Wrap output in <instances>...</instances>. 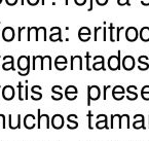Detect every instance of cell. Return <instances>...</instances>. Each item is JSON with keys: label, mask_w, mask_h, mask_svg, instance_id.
<instances>
[{"label": "cell", "mask_w": 149, "mask_h": 141, "mask_svg": "<svg viewBox=\"0 0 149 141\" xmlns=\"http://www.w3.org/2000/svg\"><path fill=\"white\" fill-rule=\"evenodd\" d=\"M78 90L75 86H68L65 89V97L69 101H74L77 98Z\"/></svg>", "instance_id": "cell-6"}, {"label": "cell", "mask_w": 149, "mask_h": 141, "mask_svg": "<svg viewBox=\"0 0 149 141\" xmlns=\"http://www.w3.org/2000/svg\"><path fill=\"white\" fill-rule=\"evenodd\" d=\"M24 127L28 130H32L36 127V124H35V117L34 114H26V117H24V123H23Z\"/></svg>", "instance_id": "cell-15"}, {"label": "cell", "mask_w": 149, "mask_h": 141, "mask_svg": "<svg viewBox=\"0 0 149 141\" xmlns=\"http://www.w3.org/2000/svg\"><path fill=\"white\" fill-rule=\"evenodd\" d=\"M120 126L121 128H127V129H130L131 128V125H130V115L129 114H123L120 115Z\"/></svg>", "instance_id": "cell-29"}, {"label": "cell", "mask_w": 149, "mask_h": 141, "mask_svg": "<svg viewBox=\"0 0 149 141\" xmlns=\"http://www.w3.org/2000/svg\"><path fill=\"white\" fill-rule=\"evenodd\" d=\"M134 119L136 121L133 123V128L139 130V129H146L145 127V117L143 114H135Z\"/></svg>", "instance_id": "cell-16"}, {"label": "cell", "mask_w": 149, "mask_h": 141, "mask_svg": "<svg viewBox=\"0 0 149 141\" xmlns=\"http://www.w3.org/2000/svg\"><path fill=\"white\" fill-rule=\"evenodd\" d=\"M19 74L21 76H26L30 71V57L29 56H21L18 59Z\"/></svg>", "instance_id": "cell-1"}, {"label": "cell", "mask_w": 149, "mask_h": 141, "mask_svg": "<svg viewBox=\"0 0 149 141\" xmlns=\"http://www.w3.org/2000/svg\"><path fill=\"white\" fill-rule=\"evenodd\" d=\"M42 56H34L32 58V69L36 70V69H40L42 70Z\"/></svg>", "instance_id": "cell-24"}, {"label": "cell", "mask_w": 149, "mask_h": 141, "mask_svg": "<svg viewBox=\"0 0 149 141\" xmlns=\"http://www.w3.org/2000/svg\"><path fill=\"white\" fill-rule=\"evenodd\" d=\"M18 88H19V99H20V101H24V97H23V89H24V86H23L22 82H19Z\"/></svg>", "instance_id": "cell-34"}, {"label": "cell", "mask_w": 149, "mask_h": 141, "mask_svg": "<svg viewBox=\"0 0 149 141\" xmlns=\"http://www.w3.org/2000/svg\"><path fill=\"white\" fill-rule=\"evenodd\" d=\"M108 121V117L106 114H99L98 117H97V121Z\"/></svg>", "instance_id": "cell-42"}, {"label": "cell", "mask_w": 149, "mask_h": 141, "mask_svg": "<svg viewBox=\"0 0 149 141\" xmlns=\"http://www.w3.org/2000/svg\"><path fill=\"white\" fill-rule=\"evenodd\" d=\"M76 114H69L67 117V121H68V125H67V128L70 129V130H74V129H77L78 127V123H77L75 119H77Z\"/></svg>", "instance_id": "cell-21"}, {"label": "cell", "mask_w": 149, "mask_h": 141, "mask_svg": "<svg viewBox=\"0 0 149 141\" xmlns=\"http://www.w3.org/2000/svg\"><path fill=\"white\" fill-rule=\"evenodd\" d=\"M109 30H110V40L111 41H115V38H114V34H113V30H115V27L113 26V25H110L109 26Z\"/></svg>", "instance_id": "cell-36"}, {"label": "cell", "mask_w": 149, "mask_h": 141, "mask_svg": "<svg viewBox=\"0 0 149 141\" xmlns=\"http://www.w3.org/2000/svg\"><path fill=\"white\" fill-rule=\"evenodd\" d=\"M5 2L9 6H13V5H15L18 3V0H5Z\"/></svg>", "instance_id": "cell-44"}, {"label": "cell", "mask_w": 149, "mask_h": 141, "mask_svg": "<svg viewBox=\"0 0 149 141\" xmlns=\"http://www.w3.org/2000/svg\"><path fill=\"white\" fill-rule=\"evenodd\" d=\"M15 33L13 27L7 26L2 30V38H3V40H5L6 42L13 41V40L15 39Z\"/></svg>", "instance_id": "cell-12"}, {"label": "cell", "mask_w": 149, "mask_h": 141, "mask_svg": "<svg viewBox=\"0 0 149 141\" xmlns=\"http://www.w3.org/2000/svg\"><path fill=\"white\" fill-rule=\"evenodd\" d=\"M141 3L144 6H149V1H147V0H143V1H141Z\"/></svg>", "instance_id": "cell-52"}, {"label": "cell", "mask_w": 149, "mask_h": 141, "mask_svg": "<svg viewBox=\"0 0 149 141\" xmlns=\"http://www.w3.org/2000/svg\"><path fill=\"white\" fill-rule=\"evenodd\" d=\"M68 62H67V58L65 56H58L56 58V61H55V64H67Z\"/></svg>", "instance_id": "cell-32"}, {"label": "cell", "mask_w": 149, "mask_h": 141, "mask_svg": "<svg viewBox=\"0 0 149 141\" xmlns=\"http://www.w3.org/2000/svg\"><path fill=\"white\" fill-rule=\"evenodd\" d=\"M141 94H149V86H144L141 89Z\"/></svg>", "instance_id": "cell-47"}, {"label": "cell", "mask_w": 149, "mask_h": 141, "mask_svg": "<svg viewBox=\"0 0 149 141\" xmlns=\"http://www.w3.org/2000/svg\"><path fill=\"white\" fill-rule=\"evenodd\" d=\"M148 128H149V123H148Z\"/></svg>", "instance_id": "cell-56"}, {"label": "cell", "mask_w": 149, "mask_h": 141, "mask_svg": "<svg viewBox=\"0 0 149 141\" xmlns=\"http://www.w3.org/2000/svg\"><path fill=\"white\" fill-rule=\"evenodd\" d=\"M2 1H3V0H0V4H1V3H2Z\"/></svg>", "instance_id": "cell-55"}, {"label": "cell", "mask_w": 149, "mask_h": 141, "mask_svg": "<svg viewBox=\"0 0 149 141\" xmlns=\"http://www.w3.org/2000/svg\"><path fill=\"white\" fill-rule=\"evenodd\" d=\"M121 66L120 61V51H118L117 56H110L108 59V68L112 71L119 70Z\"/></svg>", "instance_id": "cell-4"}, {"label": "cell", "mask_w": 149, "mask_h": 141, "mask_svg": "<svg viewBox=\"0 0 149 141\" xmlns=\"http://www.w3.org/2000/svg\"><path fill=\"white\" fill-rule=\"evenodd\" d=\"M138 36H139V33H138V30H137L136 27H129L125 31V38H127V41L130 42H134L138 39Z\"/></svg>", "instance_id": "cell-7"}, {"label": "cell", "mask_w": 149, "mask_h": 141, "mask_svg": "<svg viewBox=\"0 0 149 141\" xmlns=\"http://www.w3.org/2000/svg\"><path fill=\"white\" fill-rule=\"evenodd\" d=\"M93 60L95 61V63L93 64V67H92L94 70H96V71L106 70L105 65H104V63H105V60H104L103 56H95Z\"/></svg>", "instance_id": "cell-11"}, {"label": "cell", "mask_w": 149, "mask_h": 141, "mask_svg": "<svg viewBox=\"0 0 149 141\" xmlns=\"http://www.w3.org/2000/svg\"><path fill=\"white\" fill-rule=\"evenodd\" d=\"M101 97V90L98 86H88V102L86 105L91 106V102L99 100Z\"/></svg>", "instance_id": "cell-2"}, {"label": "cell", "mask_w": 149, "mask_h": 141, "mask_svg": "<svg viewBox=\"0 0 149 141\" xmlns=\"http://www.w3.org/2000/svg\"><path fill=\"white\" fill-rule=\"evenodd\" d=\"M28 99V86H25L24 87V100Z\"/></svg>", "instance_id": "cell-50"}, {"label": "cell", "mask_w": 149, "mask_h": 141, "mask_svg": "<svg viewBox=\"0 0 149 141\" xmlns=\"http://www.w3.org/2000/svg\"><path fill=\"white\" fill-rule=\"evenodd\" d=\"M15 92L13 87L11 86H5L4 88L2 89V97L4 100L6 101H11V100L15 98Z\"/></svg>", "instance_id": "cell-13"}, {"label": "cell", "mask_w": 149, "mask_h": 141, "mask_svg": "<svg viewBox=\"0 0 149 141\" xmlns=\"http://www.w3.org/2000/svg\"><path fill=\"white\" fill-rule=\"evenodd\" d=\"M147 60H148V57L147 56H140L138 58V62H139V70L141 71H145L149 68V64L147 63Z\"/></svg>", "instance_id": "cell-23"}, {"label": "cell", "mask_w": 149, "mask_h": 141, "mask_svg": "<svg viewBox=\"0 0 149 141\" xmlns=\"http://www.w3.org/2000/svg\"><path fill=\"white\" fill-rule=\"evenodd\" d=\"M86 69H88V71H91V70H92V68H91V66H90L91 55H90V53H88V52L86 54Z\"/></svg>", "instance_id": "cell-39"}, {"label": "cell", "mask_w": 149, "mask_h": 141, "mask_svg": "<svg viewBox=\"0 0 149 141\" xmlns=\"http://www.w3.org/2000/svg\"><path fill=\"white\" fill-rule=\"evenodd\" d=\"M110 88H111V86H105L104 87V96H103L104 100H107V90Z\"/></svg>", "instance_id": "cell-48"}, {"label": "cell", "mask_w": 149, "mask_h": 141, "mask_svg": "<svg viewBox=\"0 0 149 141\" xmlns=\"http://www.w3.org/2000/svg\"><path fill=\"white\" fill-rule=\"evenodd\" d=\"M27 2L31 6H35V5H37L39 3V0H27Z\"/></svg>", "instance_id": "cell-43"}, {"label": "cell", "mask_w": 149, "mask_h": 141, "mask_svg": "<svg viewBox=\"0 0 149 141\" xmlns=\"http://www.w3.org/2000/svg\"><path fill=\"white\" fill-rule=\"evenodd\" d=\"M140 38L142 41L144 42H148L149 41V27H143L140 30Z\"/></svg>", "instance_id": "cell-27"}, {"label": "cell", "mask_w": 149, "mask_h": 141, "mask_svg": "<svg viewBox=\"0 0 149 141\" xmlns=\"http://www.w3.org/2000/svg\"><path fill=\"white\" fill-rule=\"evenodd\" d=\"M62 90H63V89H62L61 86H54L53 88H52V92H61Z\"/></svg>", "instance_id": "cell-49"}, {"label": "cell", "mask_w": 149, "mask_h": 141, "mask_svg": "<svg viewBox=\"0 0 149 141\" xmlns=\"http://www.w3.org/2000/svg\"><path fill=\"white\" fill-rule=\"evenodd\" d=\"M116 127L118 129H121L120 126V114H112L111 115V123H110V129H114Z\"/></svg>", "instance_id": "cell-25"}, {"label": "cell", "mask_w": 149, "mask_h": 141, "mask_svg": "<svg viewBox=\"0 0 149 141\" xmlns=\"http://www.w3.org/2000/svg\"><path fill=\"white\" fill-rule=\"evenodd\" d=\"M41 87L40 86H33L31 89V99L34 100V101H39L42 98V93H41Z\"/></svg>", "instance_id": "cell-19"}, {"label": "cell", "mask_w": 149, "mask_h": 141, "mask_svg": "<svg viewBox=\"0 0 149 141\" xmlns=\"http://www.w3.org/2000/svg\"><path fill=\"white\" fill-rule=\"evenodd\" d=\"M52 99L55 100V101H60L63 98V94L62 92H52Z\"/></svg>", "instance_id": "cell-33"}, {"label": "cell", "mask_w": 149, "mask_h": 141, "mask_svg": "<svg viewBox=\"0 0 149 141\" xmlns=\"http://www.w3.org/2000/svg\"><path fill=\"white\" fill-rule=\"evenodd\" d=\"M3 60L4 61H6L5 63H3L2 64V69L5 71H8V70H15V66H13V56H4L3 57Z\"/></svg>", "instance_id": "cell-18"}, {"label": "cell", "mask_w": 149, "mask_h": 141, "mask_svg": "<svg viewBox=\"0 0 149 141\" xmlns=\"http://www.w3.org/2000/svg\"><path fill=\"white\" fill-rule=\"evenodd\" d=\"M27 31H28L27 40L31 41V40L35 39L37 41V27H29V28H27Z\"/></svg>", "instance_id": "cell-26"}, {"label": "cell", "mask_w": 149, "mask_h": 141, "mask_svg": "<svg viewBox=\"0 0 149 141\" xmlns=\"http://www.w3.org/2000/svg\"><path fill=\"white\" fill-rule=\"evenodd\" d=\"M71 70L78 69L82 70V57L81 56H72L71 57Z\"/></svg>", "instance_id": "cell-17"}, {"label": "cell", "mask_w": 149, "mask_h": 141, "mask_svg": "<svg viewBox=\"0 0 149 141\" xmlns=\"http://www.w3.org/2000/svg\"><path fill=\"white\" fill-rule=\"evenodd\" d=\"M21 3H22V4H24V3H25V0H22V1H21Z\"/></svg>", "instance_id": "cell-54"}, {"label": "cell", "mask_w": 149, "mask_h": 141, "mask_svg": "<svg viewBox=\"0 0 149 141\" xmlns=\"http://www.w3.org/2000/svg\"><path fill=\"white\" fill-rule=\"evenodd\" d=\"M123 68L127 71H131L135 68V59L133 56H125L123 59Z\"/></svg>", "instance_id": "cell-10"}, {"label": "cell", "mask_w": 149, "mask_h": 141, "mask_svg": "<svg viewBox=\"0 0 149 141\" xmlns=\"http://www.w3.org/2000/svg\"><path fill=\"white\" fill-rule=\"evenodd\" d=\"M38 113V121H37V127L38 129H41L42 127L46 129H49L51 128V119H49V115L46 114V113H42L41 114V110L38 109L37 110Z\"/></svg>", "instance_id": "cell-3"}, {"label": "cell", "mask_w": 149, "mask_h": 141, "mask_svg": "<svg viewBox=\"0 0 149 141\" xmlns=\"http://www.w3.org/2000/svg\"><path fill=\"white\" fill-rule=\"evenodd\" d=\"M8 127L11 130H15V129L21 128V114L17 115V121H13L11 119V114L8 115Z\"/></svg>", "instance_id": "cell-22"}, {"label": "cell", "mask_w": 149, "mask_h": 141, "mask_svg": "<svg viewBox=\"0 0 149 141\" xmlns=\"http://www.w3.org/2000/svg\"><path fill=\"white\" fill-rule=\"evenodd\" d=\"M64 123H65V119H64V117L62 114H55L53 117H52V127L56 130H60L64 127Z\"/></svg>", "instance_id": "cell-5"}, {"label": "cell", "mask_w": 149, "mask_h": 141, "mask_svg": "<svg viewBox=\"0 0 149 141\" xmlns=\"http://www.w3.org/2000/svg\"><path fill=\"white\" fill-rule=\"evenodd\" d=\"M125 90L123 86H115L112 90V97L116 101H120L125 98Z\"/></svg>", "instance_id": "cell-8"}, {"label": "cell", "mask_w": 149, "mask_h": 141, "mask_svg": "<svg viewBox=\"0 0 149 141\" xmlns=\"http://www.w3.org/2000/svg\"><path fill=\"white\" fill-rule=\"evenodd\" d=\"M88 11H91V10H93V0H91V3H90V7H88Z\"/></svg>", "instance_id": "cell-53"}, {"label": "cell", "mask_w": 149, "mask_h": 141, "mask_svg": "<svg viewBox=\"0 0 149 141\" xmlns=\"http://www.w3.org/2000/svg\"><path fill=\"white\" fill-rule=\"evenodd\" d=\"M125 29V27H117V28H115V30H116V37H115V41H119L120 40V31L123 30Z\"/></svg>", "instance_id": "cell-35"}, {"label": "cell", "mask_w": 149, "mask_h": 141, "mask_svg": "<svg viewBox=\"0 0 149 141\" xmlns=\"http://www.w3.org/2000/svg\"><path fill=\"white\" fill-rule=\"evenodd\" d=\"M55 66H56V68L60 71L65 70V69L67 68V64H55Z\"/></svg>", "instance_id": "cell-41"}, {"label": "cell", "mask_w": 149, "mask_h": 141, "mask_svg": "<svg viewBox=\"0 0 149 141\" xmlns=\"http://www.w3.org/2000/svg\"><path fill=\"white\" fill-rule=\"evenodd\" d=\"M137 87L136 86H129L127 88L125 93H127V99L130 101H135L138 98V94H137Z\"/></svg>", "instance_id": "cell-20"}, {"label": "cell", "mask_w": 149, "mask_h": 141, "mask_svg": "<svg viewBox=\"0 0 149 141\" xmlns=\"http://www.w3.org/2000/svg\"><path fill=\"white\" fill-rule=\"evenodd\" d=\"M92 117H93V113H92V111H88V129L90 130H93L94 129V127L92 126Z\"/></svg>", "instance_id": "cell-38"}, {"label": "cell", "mask_w": 149, "mask_h": 141, "mask_svg": "<svg viewBox=\"0 0 149 141\" xmlns=\"http://www.w3.org/2000/svg\"><path fill=\"white\" fill-rule=\"evenodd\" d=\"M96 128L99 130H102V129H110L108 126V121H99L96 123Z\"/></svg>", "instance_id": "cell-31"}, {"label": "cell", "mask_w": 149, "mask_h": 141, "mask_svg": "<svg viewBox=\"0 0 149 141\" xmlns=\"http://www.w3.org/2000/svg\"><path fill=\"white\" fill-rule=\"evenodd\" d=\"M0 127L2 129L6 128V125H5V117L3 114H0Z\"/></svg>", "instance_id": "cell-37"}, {"label": "cell", "mask_w": 149, "mask_h": 141, "mask_svg": "<svg viewBox=\"0 0 149 141\" xmlns=\"http://www.w3.org/2000/svg\"><path fill=\"white\" fill-rule=\"evenodd\" d=\"M51 32H52V34L49 35V39H51L52 41L63 42V39H62V32H61V28H60V27L55 26V27H53V28H51Z\"/></svg>", "instance_id": "cell-14"}, {"label": "cell", "mask_w": 149, "mask_h": 141, "mask_svg": "<svg viewBox=\"0 0 149 141\" xmlns=\"http://www.w3.org/2000/svg\"><path fill=\"white\" fill-rule=\"evenodd\" d=\"M74 2L78 6H82V5H84L86 3V0H74Z\"/></svg>", "instance_id": "cell-45"}, {"label": "cell", "mask_w": 149, "mask_h": 141, "mask_svg": "<svg viewBox=\"0 0 149 141\" xmlns=\"http://www.w3.org/2000/svg\"><path fill=\"white\" fill-rule=\"evenodd\" d=\"M141 97L145 101H149V94H141Z\"/></svg>", "instance_id": "cell-51"}, {"label": "cell", "mask_w": 149, "mask_h": 141, "mask_svg": "<svg viewBox=\"0 0 149 141\" xmlns=\"http://www.w3.org/2000/svg\"><path fill=\"white\" fill-rule=\"evenodd\" d=\"M117 4L123 6V5H131L130 0H117Z\"/></svg>", "instance_id": "cell-40"}, {"label": "cell", "mask_w": 149, "mask_h": 141, "mask_svg": "<svg viewBox=\"0 0 149 141\" xmlns=\"http://www.w3.org/2000/svg\"><path fill=\"white\" fill-rule=\"evenodd\" d=\"M0 88H1V87H0Z\"/></svg>", "instance_id": "cell-57"}, {"label": "cell", "mask_w": 149, "mask_h": 141, "mask_svg": "<svg viewBox=\"0 0 149 141\" xmlns=\"http://www.w3.org/2000/svg\"><path fill=\"white\" fill-rule=\"evenodd\" d=\"M91 35H92V32H91V29L88 27L84 26L81 27L78 31V38L82 42H86L91 39Z\"/></svg>", "instance_id": "cell-9"}, {"label": "cell", "mask_w": 149, "mask_h": 141, "mask_svg": "<svg viewBox=\"0 0 149 141\" xmlns=\"http://www.w3.org/2000/svg\"><path fill=\"white\" fill-rule=\"evenodd\" d=\"M96 2L100 6H104V5H106L108 3V0H96Z\"/></svg>", "instance_id": "cell-46"}, {"label": "cell", "mask_w": 149, "mask_h": 141, "mask_svg": "<svg viewBox=\"0 0 149 141\" xmlns=\"http://www.w3.org/2000/svg\"><path fill=\"white\" fill-rule=\"evenodd\" d=\"M43 40L45 41L47 38H46V28L45 27H39L37 28V41L38 40Z\"/></svg>", "instance_id": "cell-30"}, {"label": "cell", "mask_w": 149, "mask_h": 141, "mask_svg": "<svg viewBox=\"0 0 149 141\" xmlns=\"http://www.w3.org/2000/svg\"><path fill=\"white\" fill-rule=\"evenodd\" d=\"M43 69H47V70H52V57L51 56H44L42 58V70Z\"/></svg>", "instance_id": "cell-28"}]
</instances>
